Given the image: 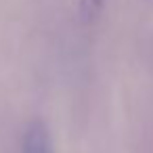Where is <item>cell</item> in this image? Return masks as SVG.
Here are the masks:
<instances>
[{"label": "cell", "instance_id": "6da1fadb", "mask_svg": "<svg viewBox=\"0 0 153 153\" xmlns=\"http://www.w3.org/2000/svg\"><path fill=\"white\" fill-rule=\"evenodd\" d=\"M21 153H55L48 128L44 126L42 120H34L25 128L21 140Z\"/></svg>", "mask_w": 153, "mask_h": 153}, {"label": "cell", "instance_id": "7a4b0ae2", "mask_svg": "<svg viewBox=\"0 0 153 153\" xmlns=\"http://www.w3.org/2000/svg\"><path fill=\"white\" fill-rule=\"evenodd\" d=\"M103 7H105V0H80V2H78L80 21H82L84 25L94 23V21L101 17Z\"/></svg>", "mask_w": 153, "mask_h": 153}]
</instances>
